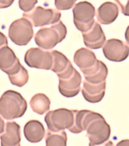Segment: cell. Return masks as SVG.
Listing matches in <instances>:
<instances>
[{
	"instance_id": "cell-9",
	"label": "cell",
	"mask_w": 129,
	"mask_h": 146,
	"mask_svg": "<svg viewBox=\"0 0 129 146\" xmlns=\"http://www.w3.org/2000/svg\"><path fill=\"white\" fill-rule=\"evenodd\" d=\"M106 58L110 61L120 62L125 60L129 55V46L124 42L116 38L107 40L103 48Z\"/></svg>"
},
{
	"instance_id": "cell-26",
	"label": "cell",
	"mask_w": 129,
	"mask_h": 146,
	"mask_svg": "<svg viewBox=\"0 0 129 146\" xmlns=\"http://www.w3.org/2000/svg\"><path fill=\"white\" fill-rule=\"evenodd\" d=\"M121 9L122 13L125 16H129V0H115Z\"/></svg>"
},
{
	"instance_id": "cell-23",
	"label": "cell",
	"mask_w": 129,
	"mask_h": 146,
	"mask_svg": "<svg viewBox=\"0 0 129 146\" xmlns=\"http://www.w3.org/2000/svg\"><path fill=\"white\" fill-rule=\"evenodd\" d=\"M86 110H72L73 114V122L68 130L72 133L78 134L83 131L82 127L83 119Z\"/></svg>"
},
{
	"instance_id": "cell-18",
	"label": "cell",
	"mask_w": 129,
	"mask_h": 146,
	"mask_svg": "<svg viewBox=\"0 0 129 146\" xmlns=\"http://www.w3.org/2000/svg\"><path fill=\"white\" fill-rule=\"evenodd\" d=\"M97 60L95 53L85 48H81L77 50L73 56L74 62L82 72L94 66Z\"/></svg>"
},
{
	"instance_id": "cell-13",
	"label": "cell",
	"mask_w": 129,
	"mask_h": 146,
	"mask_svg": "<svg viewBox=\"0 0 129 146\" xmlns=\"http://www.w3.org/2000/svg\"><path fill=\"white\" fill-rule=\"evenodd\" d=\"M85 45L92 49L100 48L106 40V36L101 26L97 21L89 30L82 33Z\"/></svg>"
},
{
	"instance_id": "cell-28",
	"label": "cell",
	"mask_w": 129,
	"mask_h": 146,
	"mask_svg": "<svg viewBox=\"0 0 129 146\" xmlns=\"http://www.w3.org/2000/svg\"><path fill=\"white\" fill-rule=\"evenodd\" d=\"M14 0H0V9H5L10 6Z\"/></svg>"
},
{
	"instance_id": "cell-17",
	"label": "cell",
	"mask_w": 129,
	"mask_h": 146,
	"mask_svg": "<svg viewBox=\"0 0 129 146\" xmlns=\"http://www.w3.org/2000/svg\"><path fill=\"white\" fill-rule=\"evenodd\" d=\"M108 73V68L106 64L98 59L94 66L83 72L86 80L93 84H98L106 81Z\"/></svg>"
},
{
	"instance_id": "cell-7",
	"label": "cell",
	"mask_w": 129,
	"mask_h": 146,
	"mask_svg": "<svg viewBox=\"0 0 129 146\" xmlns=\"http://www.w3.org/2000/svg\"><path fill=\"white\" fill-rule=\"evenodd\" d=\"M33 34L32 24L23 17L14 21L9 29V37L13 43L20 46L26 45Z\"/></svg>"
},
{
	"instance_id": "cell-21",
	"label": "cell",
	"mask_w": 129,
	"mask_h": 146,
	"mask_svg": "<svg viewBox=\"0 0 129 146\" xmlns=\"http://www.w3.org/2000/svg\"><path fill=\"white\" fill-rule=\"evenodd\" d=\"M67 137L65 130L52 132L47 130L46 136V145H67Z\"/></svg>"
},
{
	"instance_id": "cell-22",
	"label": "cell",
	"mask_w": 129,
	"mask_h": 146,
	"mask_svg": "<svg viewBox=\"0 0 129 146\" xmlns=\"http://www.w3.org/2000/svg\"><path fill=\"white\" fill-rule=\"evenodd\" d=\"M8 76L12 84L20 87L25 85L29 79L28 71L22 65L17 72Z\"/></svg>"
},
{
	"instance_id": "cell-20",
	"label": "cell",
	"mask_w": 129,
	"mask_h": 146,
	"mask_svg": "<svg viewBox=\"0 0 129 146\" xmlns=\"http://www.w3.org/2000/svg\"><path fill=\"white\" fill-rule=\"evenodd\" d=\"M30 104L34 112L42 115L49 110L51 102L46 95L43 93H38L31 98Z\"/></svg>"
},
{
	"instance_id": "cell-12",
	"label": "cell",
	"mask_w": 129,
	"mask_h": 146,
	"mask_svg": "<svg viewBox=\"0 0 129 146\" xmlns=\"http://www.w3.org/2000/svg\"><path fill=\"white\" fill-rule=\"evenodd\" d=\"M21 66L14 51L7 46L0 49V69L8 74L12 75L17 71Z\"/></svg>"
},
{
	"instance_id": "cell-24",
	"label": "cell",
	"mask_w": 129,
	"mask_h": 146,
	"mask_svg": "<svg viewBox=\"0 0 129 146\" xmlns=\"http://www.w3.org/2000/svg\"><path fill=\"white\" fill-rule=\"evenodd\" d=\"M77 0H55L56 7L60 10H68L73 6Z\"/></svg>"
},
{
	"instance_id": "cell-4",
	"label": "cell",
	"mask_w": 129,
	"mask_h": 146,
	"mask_svg": "<svg viewBox=\"0 0 129 146\" xmlns=\"http://www.w3.org/2000/svg\"><path fill=\"white\" fill-rule=\"evenodd\" d=\"M73 22L80 31L86 32L93 26L96 10L90 2L84 1L77 3L73 8Z\"/></svg>"
},
{
	"instance_id": "cell-8",
	"label": "cell",
	"mask_w": 129,
	"mask_h": 146,
	"mask_svg": "<svg viewBox=\"0 0 129 146\" xmlns=\"http://www.w3.org/2000/svg\"><path fill=\"white\" fill-rule=\"evenodd\" d=\"M26 64L31 68L49 70L53 64V57L51 51H45L39 48H31L25 55Z\"/></svg>"
},
{
	"instance_id": "cell-11",
	"label": "cell",
	"mask_w": 129,
	"mask_h": 146,
	"mask_svg": "<svg viewBox=\"0 0 129 146\" xmlns=\"http://www.w3.org/2000/svg\"><path fill=\"white\" fill-rule=\"evenodd\" d=\"M81 82V75L75 69L73 74L67 78L59 79V91L66 98H73L80 92Z\"/></svg>"
},
{
	"instance_id": "cell-27",
	"label": "cell",
	"mask_w": 129,
	"mask_h": 146,
	"mask_svg": "<svg viewBox=\"0 0 129 146\" xmlns=\"http://www.w3.org/2000/svg\"><path fill=\"white\" fill-rule=\"evenodd\" d=\"M8 45L7 38L3 33L0 32V49Z\"/></svg>"
},
{
	"instance_id": "cell-29",
	"label": "cell",
	"mask_w": 129,
	"mask_h": 146,
	"mask_svg": "<svg viewBox=\"0 0 129 146\" xmlns=\"http://www.w3.org/2000/svg\"><path fill=\"white\" fill-rule=\"evenodd\" d=\"M5 129V122L4 120L0 117V134L4 132Z\"/></svg>"
},
{
	"instance_id": "cell-14",
	"label": "cell",
	"mask_w": 129,
	"mask_h": 146,
	"mask_svg": "<svg viewBox=\"0 0 129 146\" xmlns=\"http://www.w3.org/2000/svg\"><path fill=\"white\" fill-rule=\"evenodd\" d=\"M81 92L83 96L87 101L94 104L101 101L105 95L106 81L93 84L85 80Z\"/></svg>"
},
{
	"instance_id": "cell-10",
	"label": "cell",
	"mask_w": 129,
	"mask_h": 146,
	"mask_svg": "<svg viewBox=\"0 0 129 146\" xmlns=\"http://www.w3.org/2000/svg\"><path fill=\"white\" fill-rule=\"evenodd\" d=\"M53 64L51 70L57 75L59 79H64L72 75L75 69L66 56L57 50L51 51Z\"/></svg>"
},
{
	"instance_id": "cell-1",
	"label": "cell",
	"mask_w": 129,
	"mask_h": 146,
	"mask_svg": "<svg viewBox=\"0 0 129 146\" xmlns=\"http://www.w3.org/2000/svg\"><path fill=\"white\" fill-rule=\"evenodd\" d=\"M83 131L89 140V146L99 145L106 142L110 136V126L102 115L92 111L86 110L83 119Z\"/></svg>"
},
{
	"instance_id": "cell-25",
	"label": "cell",
	"mask_w": 129,
	"mask_h": 146,
	"mask_svg": "<svg viewBox=\"0 0 129 146\" xmlns=\"http://www.w3.org/2000/svg\"><path fill=\"white\" fill-rule=\"evenodd\" d=\"M38 2V0H19V7L24 12H28L33 9Z\"/></svg>"
},
{
	"instance_id": "cell-5",
	"label": "cell",
	"mask_w": 129,
	"mask_h": 146,
	"mask_svg": "<svg viewBox=\"0 0 129 146\" xmlns=\"http://www.w3.org/2000/svg\"><path fill=\"white\" fill-rule=\"evenodd\" d=\"M61 16L62 13L58 10L45 9L39 6L23 14V18L29 20L35 27H41L58 22Z\"/></svg>"
},
{
	"instance_id": "cell-2",
	"label": "cell",
	"mask_w": 129,
	"mask_h": 146,
	"mask_svg": "<svg viewBox=\"0 0 129 146\" xmlns=\"http://www.w3.org/2000/svg\"><path fill=\"white\" fill-rule=\"evenodd\" d=\"M27 108L26 99L16 91L8 90L0 98V115L7 120L22 117Z\"/></svg>"
},
{
	"instance_id": "cell-6",
	"label": "cell",
	"mask_w": 129,
	"mask_h": 146,
	"mask_svg": "<svg viewBox=\"0 0 129 146\" xmlns=\"http://www.w3.org/2000/svg\"><path fill=\"white\" fill-rule=\"evenodd\" d=\"M45 120L50 131L57 132L68 129L73 124V112L65 108L50 111L46 114Z\"/></svg>"
},
{
	"instance_id": "cell-3",
	"label": "cell",
	"mask_w": 129,
	"mask_h": 146,
	"mask_svg": "<svg viewBox=\"0 0 129 146\" xmlns=\"http://www.w3.org/2000/svg\"><path fill=\"white\" fill-rule=\"evenodd\" d=\"M67 34L66 26L60 20L50 27L41 28L35 35V42L43 49L50 50L65 39Z\"/></svg>"
},
{
	"instance_id": "cell-15",
	"label": "cell",
	"mask_w": 129,
	"mask_h": 146,
	"mask_svg": "<svg viewBox=\"0 0 129 146\" xmlns=\"http://www.w3.org/2000/svg\"><path fill=\"white\" fill-rule=\"evenodd\" d=\"M20 125L14 121H8L4 133L0 136L2 146H20L21 140Z\"/></svg>"
},
{
	"instance_id": "cell-16",
	"label": "cell",
	"mask_w": 129,
	"mask_h": 146,
	"mask_svg": "<svg viewBox=\"0 0 129 146\" xmlns=\"http://www.w3.org/2000/svg\"><path fill=\"white\" fill-rule=\"evenodd\" d=\"M119 9L115 3L104 2L97 9V19L103 25H109L114 22L118 17Z\"/></svg>"
},
{
	"instance_id": "cell-19",
	"label": "cell",
	"mask_w": 129,
	"mask_h": 146,
	"mask_svg": "<svg viewBox=\"0 0 129 146\" xmlns=\"http://www.w3.org/2000/svg\"><path fill=\"white\" fill-rule=\"evenodd\" d=\"M24 132L28 141L35 143L41 141L43 139L45 130L41 122L37 120H31L25 125Z\"/></svg>"
}]
</instances>
